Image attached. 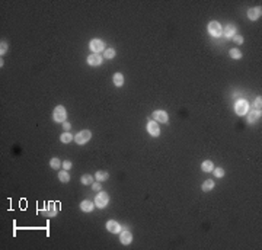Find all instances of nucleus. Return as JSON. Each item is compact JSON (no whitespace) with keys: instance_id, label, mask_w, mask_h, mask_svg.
I'll list each match as a JSON object with an SVG mask.
<instances>
[{"instance_id":"nucleus-2","label":"nucleus","mask_w":262,"mask_h":250,"mask_svg":"<svg viewBox=\"0 0 262 250\" xmlns=\"http://www.w3.org/2000/svg\"><path fill=\"white\" fill-rule=\"evenodd\" d=\"M208 32H210L213 37H220V35L223 34V28H221V25H220L219 22L213 21L208 23Z\"/></svg>"},{"instance_id":"nucleus-10","label":"nucleus","mask_w":262,"mask_h":250,"mask_svg":"<svg viewBox=\"0 0 262 250\" xmlns=\"http://www.w3.org/2000/svg\"><path fill=\"white\" fill-rule=\"evenodd\" d=\"M106 230L111 231V233H119V230H121V225L117 223V221H108L106 223Z\"/></svg>"},{"instance_id":"nucleus-18","label":"nucleus","mask_w":262,"mask_h":250,"mask_svg":"<svg viewBox=\"0 0 262 250\" xmlns=\"http://www.w3.org/2000/svg\"><path fill=\"white\" fill-rule=\"evenodd\" d=\"M201 169L204 170V172H213V169H214V166H213V161H210V160H205L201 164Z\"/></svg>"},{"instance_id":"nucleus-11","label":"nucleus","mask_w":262,"mask_h":250,"mask_svg":"<svg viewBox=\"0 0 262 250\" xmlns=\"http://www.w3.org/2000/svg\"><path fill=\"white\" fill-rule=\"evenodd\" d=\"M261 7H252L248 10V17H249L250 21H256L259 16H261Z\"/></svg>"},{"instance_id":"nucleus-29","label":"nucleus","mask_w":262,"mask_h":250,"mask_svg":"<svg viewBox=\"0 0 262 250\" xmlns=\"http://www.w3.org/2000/svg\"><path fill=\"white\" fill-rule=\"evenodd\" d=\"M6 51H8V44L4 42V41H2V45H0V54L3 55Z\"/></svg>"},{"instance_id":"nucleus-28","label":"nucleus","mask_w":262,"mask_h":250,"mask_svg":"<svg viewBox=\"0 0 262 250\" xmlns=\"http://www.w3.org/2000/svg\"><path fill=\"white\" fill-rule=\"evenodd\" d=\"M214 174H216L217 178H223V176H224V170L221 169V167H217V169H214Z\"/></svg>"},{"instance_id":"nucleus-23","label":"nucleus","mask_w":262,"mask_h":250,"mask_svg":"<svg viewBox=\"0 0 262 250\" xmlns=\"http://www.w3.org/2000/svg\"><path fill=\"white\" fill-rule=\"evenodd\" d=\"M58 179L60 180H61V182H68V180H70V174L67 173V172H60L58 173Z\"/></svg>"},{"instance_id":"nucleus-21","label":"nucleus","mask_w":262,"mask_h":250,"mask_svg":"<svg viewBox=\"0 0 262 250\" xmlns=\"http://www.w3.org/2000/svg\"><path fill=\"white\" fill-rule=\"evenodd\" d=\"M108 172H96V180H99V182H103V180H106L108 179Z\"/></svg>"},{"instance_id":"nucleus-20","label":"nucleus","mask_w":262,"mask_h":250,"mask_svg":"<svg viewBox=\"0 0 262 250\" xmlns=\"http://www.w3.org/2000/svg\"><path fill=\"white\" fill-rule=\"evenodd\" d=\"M60 140H61V143H70V141L73 140V135L70 134V132H64V134H61V137H60Z\"/></svg>"},{"instance_id":"nucleus-13","label":"nucleus","mask_w":262,"mask_h":250,"mask_svg":"<svg viewBox=\"0 0 262 250\" xmlns=\"http://www.w3.org/2000/svg\"><path fill=\"white\" fill-rule=\"evenodd\" d=\"M119 238H121V243H123V244H130V243L133 242V234H131L130 231H123Z\"/></svg>"},{"instance_id":"nucleus-15","label":"nucleus","mask_w":262,"mask_h":250,"mask_svg":"<svg viewBox=\"0 0 262 250\" xmlns=\"http://www.w3.org/2000/svg\"><path fill=\"white\" fill-rule=\"evenodd\" d=\"M41 212H43L44 215H47V217H48V215H50V217H54L55 214H57V211H55V207H54V203H53V202H51L50 205L47 207L45 211H41Z\"/></svg>"},{"instance_id":"nucleus-6","label":"nucleus","mask_w":262,"mask_h":250,"mask_svg":"<svg viewBox=\"0 0 262 250\" xmlns=\"http://www.w3.org/2000/svg\"><path fill=\"white\" fill-rule=\"evenodd\" d=\"M89 47H90V50H92L95 54H98V52H101V51L103 50V42H102L101 39H92Z\"/></svg>"},{"instance_id":"nucleus-33","label":"nucleus","mask_w":262,"mask_h":250,"mask_svg":"<svg viewBox=\"0 0 262 250\" xmlns=\"http://www.w3.org/2000/svg\"><path fill=\"white\" fill-rule=\"evenodd\" d=\"M70 127H72V125H70L67 121H64V122H63V128L66 130V131H68V130H70Z\"/></svg>"},{"instance_id":"nucleus-4","label":"nucleus","mask_w":262,"mask_h":250,"mask_svg":"<svg viewBox=\"0 0 262 250\" xmlns=\"http://www.w3.org/2000/svg\"><path fill=\"white\" fill-rule=\"evenodd\" d=\"M90 137H92L90 131H89V130H85V131H80L79 134H76L74 141H76L77 144H85V143H88V141L90 140Z\"/></svg>"},{"instance_id":"nucleus-22","label":"nucleus","mask_w":262,"mask_h":250,"mask_svg":"<svg viewBox=\"0 0 262 250\" xmlns=\"http://www.w3.org/2000/svg\"><path fill=\"white\" fill-rule=\"evenodd\" d=\"M50 166L53 167V169H60V166H61V160L57 159V157H54V159H51Z\"/></svg>"},{"instance_id":"nucleus-26","label":"nucleus","mask_w":262,"mask_h":250,"mask_svg":"<svg viewBox=\"0 0 262 250\" xmlns=\"http://www.w3.org/2000/svg\"><path fill=\"white\" fill-rule=\"evenodd\" d=\"M105 57L106 58H114L115 57V50L114 48H108V50H105Z\"/></svg>"},{"instance_id":"nucleus-19","label":"nucleus","mask_w":262,"mask_h":250,"mask_svg":"<svg viewBox=\"0 0 262 250\" xmlns=\"http://www.w3.org/2000/svg\"><path fill=\"white\" fill-rule=\"evenodd\" d=\"M213 188H214V182H213L211 179H208V180H205V182L203 183V191H205V192L211 191Z\"/></svg>"},{"instance_id":"nucleus-8","label":"nucleus","mask_w":262,"mask_h":250,"mask_svg":"<svg viewBox=\"0 0 262 250\" xmlns=\"http://www.w3.org/2000/svg\"><path fill=\"white\" fill-rule=\"evenodd\" d=\"M147 131L150 132V135L157 137L160 134V128H159V125H157L154 121H150V122L147 124Z\"/></svg>"},{"instance_id":"nucleus-1","label":"nucleus","mask_w":262,"mask_h":250,"mask_svg":"<svg viewBox=\"0 0 262 250\" xmlns=\"http://www.w3.org/2000/svg\"><path fill=\"white\" fill-rule=\"evenodd\" d=\"M234 112L237 115H246L249 112V103L245 100V99H239V100L234 103Z\"/></svg>"},{"instance_id":"nucleus-32","label":"nucleus","mask_w":262,"mask_h":250,"mask_svg":"<svg viewBox=\"0 0 262 250\" xmlns=\"http://www.w3.org/2000/svg\"><path fill=\"white\" fill-rule=\"evenodd\" d=\"M63 167L66 170H68L70 167H72V163H70V161H64V163H63Z\"/></svg>"},{"instance_id":"nucleus-31","label":"nucleus","mask_w":262,"mask_h":250,"mask_svg":"<svg viewBox=\"0 0 262 250\" xmlns=\"http://www.w3.org/2000/svg\"><path fill=\"white\" fill-rule=\"evenodd\" d=\"M92 188H93V191H101L102 189L101 183H92Z\"/></svg>"},{"instance_id":"nucleus-16","label":"nucleus","mask_w":262,"mask_h":250,"mask_svg":"<svg viewBox=\"0 0 262 250\" xmlns=\"http://www.w3.org/2000/svg\"><path fill=\"white\" fill-rule=\"evenodd\" d=\"M80 209L85 212H90L93 209V202H90V201H83V202L80 203Z\"/></svg>"},{"instance_id":"nucleus-25","label":"nucleus","mask_w":262,"mask_h":250,"mask_svg":"<svg viewBox=\"0 0 262 250\" xmlns=\"http://www.w3.org/2000/svg\"><path fill=\"white\" fill-rule=\"evenodd\" d=\"M92 180H93V178L90 174H83V176H82V183H83V185H90Z\"/></svg>"},{"instance_id":"nucleus-5","label":"nucleus","mask_w":262,"mask_h":250,"mask_svg":"<svg viewBox=\"0 0 262 250\" xmlns=\"http://www.w3.org/2000/svg\"><path fill=\"white\" fill-rule=\"evenodd\" d=\"M109 202V196L106 192H101L99 195L96 196V207L98 208H105Z\"/></svg>"},{"instance_id":"nucleus-30","label":"nucleus","mask_w":262,"mask_h":250,"mask_svg":"<svg viewBox=\"0 0 262 250\" xmlns=\"http://www.w3.org/2000/svg\"><path fill=\"white\" fill-rule=\"evenodd\" d=\"M233 41L237 42V44H242V42H243V38H242L240 35H234V37H233Z\"/></svg>"},{"instance_id":"nucleus-9","label":"nucleus","mask_w":262,"mask_h":250,"mask_svg":"<svg viewBox=\"0 0 262 250\" xmlns=\"http://www.w3.org/2000/svg\"><path fill=\"white\" fill-rule=\"evenodd\" d=\"M101 63H102V57L99 54H95V52H93L92 55H89V57H88V64H89V66L96 67V66H99Z\"/></svg>"},{"instance_id":"nucleus-24","label":"nucleus","mask_w":262,"mask_h":250,"mask_svg":"<svg viewBox=\"0 0 262 250\" xmlns=\"http://www.w3.org/2000/svg\"><path fill=\"white\" fill-rule=\"evenodd\" d=\"M230 57H232V58L239 60L242 57V52L239 50H236V48H232V50H230Z\"/></svg>"},{"instance_id":"nucleus-27","label":"nucleus","mask_w":262,"mask_h":250,"mask_svg":"<svg viewBox=\"0 0 262 250\" xmlns=\"http://www.w3.org/2000/svg\"><path fill=\"white\" fill-rule=\"evenodd\" d=\"M261 105H262V99H261V96H259V98L255 99V110H259V112H261Z\"/></svg>"},{"instance_id":"nucleus-7","label":"nucleus","mask_w":262,"mask_h":250,"mask_svg":"<svg viewBox=\"0 0 262 250\" xmlns=\"http://www.w3.org/2000/svg\"><path fill=\"white\" fill-rule=\"evenodd\" d=\"M153 118H154V121H159V122H168L169 116H168V114H166L165 110H154L153 112Z\"/></svg>"},{"instance_id":"nucleus-3","label":"nucleus","mask_w":262,"mask_h":250,"mask_svg":"<svg viewBox=\"0 0 262 250\" xmlns=\"http://www.w3.org/2000/svg\"><path fill=\"white\" fill-rule=\"evenodd\" d=\"M66 116H67V114H66V108L61 106V105H58L54 109V121H57V122H64V121H66Z\"/></svg>"},{"instance_id":"nucleus-17","label":"nucleus","mask_w":262,"mask_h":250,"mask_svg":"<svg viewBox=\"0 0 262 250\" xmlns=\"http://www.w3.org/2000/svg\"><path fill=\"white\" fill-rule=\"evenodd\" d=\"M112 79H114L115 86H118V87H119V86H123V85H124V76L121 74V73H115Z\"/></svg>"},{"instance_id":"nucleus-12","label":"nucleus","mask_w":262,"mask_h":250,"mask_svg":"<svg viewBox=\"0 0 262 250\" xmlns=\"http://www.w3.org/2000/svg\"><path fill=\"white\" fill-rule=\"evenodd\" d=\"M236 35V26L234 25H227L224 28V37L226 38H233Z\"/></svg>"},{"instance_id":"nucleus-14","label":"nucleus","mask_w":262,"mask_h":250,"mask_svg":"<svg viewBox=\"0 0 262 250\" xmlns=\"http://www.w3.org/2000/svg\"><path fill=\"white\" fill-rule=\"evenodd\" d=\"M261 116V112L259 110H252V112H248V122L254 124L256 119Z\"/></svg>"}]
</instances>
